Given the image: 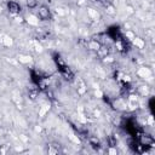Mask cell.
Here are the masks:
<instances>
[{"label": "cell", "mask_w": 155, "mask_h": 155, "mask_svg": "<svg viewBox=\"0 0 155 155\" xmlns=\"http://www.w3.org/2000/svg\"><path fill=\"white\" fill-rule=\"evenodd\" d=\"M52 57H53V62H54V64H56L57 70L59 71V74H61L65 80H68V81L74 80V73H73V70H71L70 67L65 63V61L61 57V54L53 53Z\"/></svg>", "instance_id": "6da1fadb"}, {"label": "cell", "mask_w": 155, "mask_h": 155, "mask_svg": "<svg viewBox=\"0 0 155 155\" xmlns=\"http://www.w3.org/2000/svg\"><path fill=\"white\" fill-rule=\"evenodd\" d=\"M107 33H108V36H109L111 40H114L115 42L119 41V40H121V39L124 38V36H122V33H121V30H120V28H119L117 25H111V27H109L108 30H107Z\"/></svg>", "instance_id": "7a4b0ae2"}, {"label": "cell", "mask_w": 155, "mask_h": 155, "mask_svg": "<svg viewBox=\"0 0 155 155\" xmlns=\"http://www.w3.org/2000/svg\"><path fill=\"white\" fill-rule=\"evenodd\" d=\"M38 16L41 21H48L51 19V11L47 6H40L38 10Z\"/></svg>", "instance_id": "3957f363"}, {"label": "cell", "mask_w": 155, "mask_h": 155, "mask_svg": "<svg viewBox=\"0 0 155 155\" xmlns=\"http://www.w3.org/2000/svg\"><path fill=\"white\" fill-rule=\"evenodd\" d=\"M7 8H8V11H10L11 13H13V15H17V13H19V12L22 11L21 5H19L18 2H16V1H12V0L7 2Z\"/></svg>", "instance_id": "277c9868"}, {"label": "cell", "mask_w": 155, "mask_h": 155, "mask_svg": "<svg viewBox=\"0 0 155 155\" xmlns=\"http://www.w3.org/2000/svg\"><path fill=\"white\" fill-rule=\"evenodd\" d=\"M87 140H88L90 145L93 147V148H99V147H101V142H99V139L96 138V137H93V136H88V137H87Z\"/></svg>", "instance_id": "5b68a950"}, {"label": "cell", "mask_w": 155, "mask_h": 155, "mask_svg": "<svg viewBox=\"0 0 155 155\" xmlns=\"http://www.w3.org/2000/svg\"><path fill=\"white\" fill-rule=\"evenodd\" d=\"M27 7L28 8H35L38 7V0H27Z\"/></svg>", "instance_id": "8992f818"}, {"label": "cell", "mask_w": 155, "mask_h": 155, "mask_svg": "<svg viewBox=\"0 0 155 155\" xmlns=\"http://www.w3.org/2000/svg\"><path fill=\"white\" fill-rule=\"evenodd\" d=\"M154 102H155L154 98H150V99H149V109H150L151 114H154Z\"/></svg>", "instance_id": "52a82bcc"}, {"label": "cell", "mask_w": 155, "mask_h": 155, "mask_svg": "<svg viewBox=\"0 0 155 155\" xmlns=\"http://www.w3.org/2000/svg\"><path fill=\"white\" fill-rule=\"evenodd\" d=\"M98 2H101V4H103L104 6H107V5H109V2H108V0H97Z\"/></svg>", "instance_id": "ba28073f"}]
</instances>
